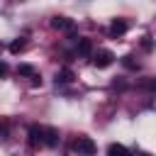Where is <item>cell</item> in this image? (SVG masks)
I'll list each match as a JSON object with an SVG mask.
<instances>
[{"label":"cell","instance_id":"cell-1","mask_svg":"<svg viewBox=\"0 0 156 156\" xmlns=\"http://www.w3.org/2000/svg\"><path fill=\"white\" fill-rule=\"evenodd\" d=\"M29 141L34 146H56L58 144V132L51 127H41V124H32L29 127Z\"/></svg>","mask_w":156,"mask_h":156},{"label":"cell","instance_id":"cell-2","mask_svg":"<svg viewBox=\"0 0 156 156\" xmlns=\"http://www.w3.org/2000/svg\"><path fill=\"white\" fill-rule=\"evenodd\" d=\"M73 151L78 154V156H95V151H98V146H95V141L90 139V136H76V141H73Z\"/></svg>","mask_w":156,"mask_h":156},{"label":"cell","instance_id":"cell-3","mask_svg":"<svg viewBox=\"0 0 156 156\" xmlns=\"http://www.w3.org/2000/svg\"><path fill=\"white\" fill-rule=\"evenodd\" d=\"M112 61H115V54L110 49H100V51L93 54V66L95 68H107V66H112Z\"/></svg>","mask_w":156,"mask_h":156},{"label":"cell","instance_id":"cell-4","mask_svg":"<svg viewBox=\"0 0 156 156\" xmlns=\"http://www.w3.org/2000/svg\"><path fill=\"white\" fill-rule=\"evenodd\" d=\"M76 51H78V56H90L93 54V41L90 39H78V44H76Z\"/></svg>","mask_w":156,"mask_h":156},{"label":"cell","instance_id":"cell-5","mask_svg":"<svg viewBox=\"0 0 156 156\" xmlns=\"http://www.w3.org/2000/svg\"><path fill=\"white\" fill-rule=\"evenodd\" d=\"M127 27H129V24H127L124 20H115V22L110 24V37H122V34L127 32Z\"/></svg>","mask_w":156,"mask_h":156},{"label":"cell","instance_id":"cell-6","mask_svg":"<svg viewBox=\"0 0 156 156\" xmlns=\"http://www.w3.org/2000/svg\"><path fill=\"white\" fill-rule=\"evenodd\" d=\"M107 156H132V154H129V149L122 146V144H110V146H107Z\"/></svg>","mask_w":156,"mask_h":156},{"label":"cell","instance_id":"cell-7","mask_svg":"<svg viewBox=\"0 0 156 156\" xmlns=\"http://www.w3.org/2000/svg\"><path fill=\"white\" fill-rule=\"evenodd\" d=\"M51 27H54V29H71L73 22H71L68 17H54V20H51Z\"/></svg>","mask_w":156,"mask_h":156},{"label":"cell","instance_id":"cell-8","mask_svg":"<svg viewBox=\"0 0 156 156\" xmlns=\"http://www.w3.org/2000/svg\"><path fill=\"white\" fill-rule=\"evenodd\" d=\"M76 76H73V71L71 68H63V71H58L56 73V83H71Z\"/></svg>","mask_w":156,"mask_h":156},{"label":"cell","instance_id":"cell-9","mask_svg":"<svg viewBox=\"0 0 156 156\" xmlns=\"http://www.w3.org/2000/svg\"><path fill=\"white\" fill-rule=\"evenodd\" d=\"M122 63H124V68H129V71H136V68H139V61H134V56H124Z\"/></svg>","mask_w":156,"mask_h":156},{"label":"cell","instance_id":"cell-10","mask_svg":"<svg viewBox=\"0 0 156 156\" xmlns=\"http://www.w3.org/2000/svg\"><path fill=\"white\" fill-rule=\"evenodd\" d=\"M24 46H27V41H24V39H15V41L10 44V51H12V54H17V51H22Z\"/></svg>","mask_w":156,"mask_h":156},{"label":"cell","instance_id":"cell-11","mask_svg":"<svg viewBox=\"0 0 156 156\" xmlns=\"http://www.w3.org/2000/svg\"><path fill=\"white\" fill-rule=\"evenodd\" d=\"M17 73H20V76H37V73H34V68H32V66H27V63H22V66L17 68Z\"/></svg>","mask_w":156,"mask_h":156},{"label":"cell","instance_id":"cell-12","mask_svg":"<svg viewBox=\"0 0 156 156\" xmlns=\"http://www.w3.org/2000/svg\"><path fill=\"white\" fill-rule=\"evenodd\" d=\"M5 76H7V63L0 61V78H5Z\"/></svg>","mask_w":156,"mask_h":156},{"label":"cell","instance_id":"cell-13","mask_svg":"<svg viewBox=\"0 0 156 156\" xmlns=\"http://www.w3.org/2000/svg\"><path fill=\"white\" fill-rule=\"evenodd\" d=\"M139 156H151V154H139Z\"/></svg>","mask_w":156,"mask_h":156}]
</instances>
